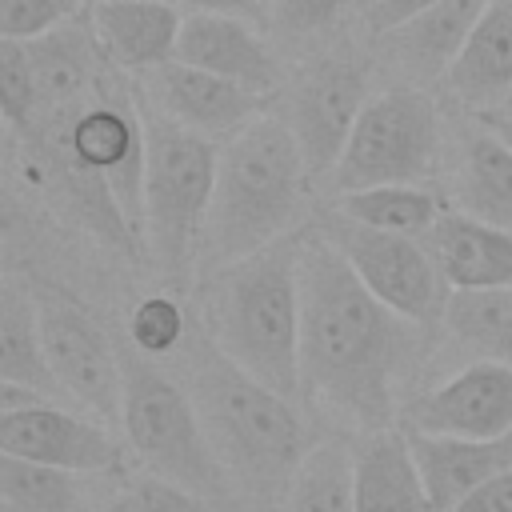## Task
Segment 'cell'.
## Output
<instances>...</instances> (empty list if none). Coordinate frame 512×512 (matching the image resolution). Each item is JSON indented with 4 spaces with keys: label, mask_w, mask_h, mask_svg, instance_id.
<instances>
[{
    "label": "cell",
    "mask_w": 512,
    "mask_h": 512,
    "mask_svg": "<svg viewBox=\"0 0 512 512\" xmlns=\"http://www.w3.org/2000/svg\"><path fill=\"white\" fill-rule=\"evenodd\" d=\"M424 324L388 308L320 232H300V400L356 436L400 424Z\"/></svg>",
    "instance_id": "6da1fadb"
},
{
    "label": "cell",
    "mask_w": 512,
    "mask_h": 512,
    "mask_svg": "<svg viewBox=\"0 0 512 512\" xmlns=\"http://www.w3.org/2000/svg\"><path fill=\"white\" fill-rule=\"evenodd\" d=\"M172 360L244 512H284L288 488L316 444L300 400L232 364L204 324H192Z\"/></svg>",
    "instance_id": "7a4b0ae2"
},
{
    "label": "cell",
    "mask_w": 512,
    "mask_h": 512,
    "mask_svg": "<svg viewBox=\"0 0 512 512\" xmlns=\"http://www.w3.org/2000/svg\"><path fill=\"white\" fill-rule=\"evenodd\" d=\"M312 172L288 124L268 108L220 140L212 208L200 236L196 272H216L292 232Z\"/></svg>",
    "instance_id": "3957f363"
},
{
    "label": "cell",
    "mask_w": 512,
    "mask_h": 512,
    "mask_svg": "<svg viewBox=\"0 0 512 512\" xmlns=\"http://www.w3.org/2000/svg\"><path fill=\"white\" fill-rule=\"evenodd\" d=\"M200 324L232 364L300 400V232L208 272Z\"/></svg>",
    "instance_id": "277c9868"
},
{
    "label": "cell",
    "mask_w": 512,
    "mask_h": 512,
    "mask_svg": "<svg viewBox=\"0 0 512 512\" xmlns=\"http://www.w3.org/2000/svg\"><path fill=\"white\" fill-rule=\"evenodd\" d=\"M120 360H124L120 428L140 472L180 484L204 496L208 504H216L220 512H244L180 376L136 348L132 352L124 348Z\"/></svg>",
    "instance_id": "5b68a950"
},
{
    "label": "cell",
    "mask_w": 512,
    "mask_h": 512,
    "mask_svg": "<svg viewBox=\"0 0 512 512\" xmlns=\"http://www.w3.org/2000/svg\"><path fill=\"white\" fill-rule=\"evenodd\" d=\"M144 112V240L160 272L188 280L196 272L204 220L216 188L220 144L176 124L148 100Z\"/></svg>",
    "instance_id": "8992f818"
},
{
    "label": "cell",
    "mask_w": 512,
    "mask_h": 512,
    "mask_svg": "<svg viewBox=\"0 0 512 512\" xmlns=\"http://www.w3.org/2000/svg\"><path fill=\"white\" fill-rule=\"evenodd\" d=\"M444 156V120L420 84H392L368 96L332 172L336 192L368 184H424Z\"/></svg>",
    "instance_id": "52a82bcc"
},
{
    "label": "cell",
    "mask_w": 512,
    "mask_h": 512,
    "mask_svg": "<svg viewBox=\"0 0 512 512\" xmlns=\"http://www.w3.org/2000/svg\"><path fill=\"white\" fill-rule=\"evenodd\" d=\"M356 268V276L400 316L436 328L444 320L452 284L432 252L428 240L420 236H400L384 228H368L360 220H348L344 212H324L316 224Z\"/></svg>",
    "instance_id": "ba28073f"
},
{
    "label": "cell",
    "mask_w": 512,
    "mask_h": 512,
    "mask_svg": "<svg viewBox=\"0 0 512 512\" xmlns=\"http://www.w3.org/2000/svg\"><path fill=\"white\" fill-rule=\"evenodd\" d=\"M368 96V68L348 56H320L284 80L272 100V112L296 136L312 180L336 172Z\"/></svg>",
    "instance_id": "9c48e42d"
},
{
    "label": "cell",
    "mask_w": 512,
    "mask_h": 512,
    "mask_svg": "<svg viewBox=\"0 0 512 512\" xmlns=\"http://www.w3.org/2000/svg\"><path fill=\"white\" fill-rule=\"evenodd\" d=\"M40 304V332L48 364L72 404L100 416L104 424H120L124 412V360L92 320V312L60 292L56 284H32Z\"/></svg>",
    "instance_id": "30bf717a"
},
{
    "label": "cell",
    "mask_w": 512,
    "mask_h": 512,
    "mask_svg": "<svg viewBox=\"0 0 512 512\" xmlns=\"http://www.w3.org/2000/svg\"><path fill=\"white\" fill-rule=\"evenodd\" d=\"M0 452L80 472L124 468L120 444L100 416H80L24 384H0Z\"/></svg>",
    "instance_id": "8fae6325"
},
{
    "label": "cell",
    "mask_w": 512,
    "mask_h": 512,
    "mask_svg": "<svg viewBox=\"0 0 512 512\" xmlns=\"http://www.w3.org/2000/svg\"><path fill=\"white\" fill-rule=\"evenodd\" d=\"M60 116H64V140L56 144V152L100 172L104 184L112 188L128 228L136 236H144V152H148V140H144L140 104H132L116 92H104V84H100L96 96H88L84 104L60 112Z\"/></svg>",
    "instance_id": "7c38bea8"
},
{
    "label": "cell",
    "mask_w": 512,
    "mask_h": 512,
    "mask_svg": "<svg viewBox=\"0 0 512 512\" xmlns=\"http://www.w3.org/2000/svg\"><path fill=\"white\" fill-rule=\"evenodd\" d=\"M400 428L472 440L512 432V364L472 356L456 372L404 396Z\"/></svg>",
    "instance_id": "4fadbf2b"
},
{
    "label": "cell",
    "mask_w": 512,
    "mask_h": 512,
    "mask_svg": "<svg viewBox=\"0 0 512 512\" xmlns=\"http://www.w3.org/2000/svg\"><path fill=\"white\" fill-rule=\"evenodd\" d=\"M140 92L152 108L172 116L176 124L208 136V140H228L236 128L256 120L260 112L272 108V92H256L248 84H236L220 72L184 64V60H164L160 68L140 76Z\"/></svg>",
    "instance_id": "5bb4252c"
},
{
    "label": "cell",
    "mask_w": 512,
    "mask_h": 512,
    "mask_svg": "<svg viewBox=\"0 0 512 512\" xmlns=\"http://www.w3.org/2000/svg\"><path fill=\"white\" fill-rule=\"evenodd\" d=\"M176 60L220 72L236 84H248L256 92H280L284 88V64L264 40V32L248 16L228 12H184Z\"/></svg>",
    "instance_id": "9a60e30c"
},
{
    "label": "cell",
    "mask_w": 512,
    "mask_h": 512,
    "mask_svg": "<svg viewBox=\"0 0 512 512\" xmlns=\"http://www.w3.org/2000/svg\"><path fill=\"white\" fill-rule=\"evenodd\" d=\"M124 468L80 472L20 456L0 460V512H120Z\"/></svg>",
    "instance_id": "2e32d148"
},
{
    "label": "cell",
    "mask_w": 512,
    "mask_h": 512,
    "mask_svg": "<svg viewBox=\"0 0 512 512\" xmlns=\"http://www.w3.org/2000/svg\"><path fill=\"white\" fill-rule=\"evenodd\" d=\"M484 8L488 0H436L400 24L376 28L380 52L408 84H440Z\"/></svg>",
    "instance_id": "e0dca14e"
},
{
    "label": "cell",
    "mask_w": 512,
    "mask_h": 512,
    "mask_svg": "<svg viewBox=\"0 0 512 512\" xmlns=\"http://www.w3.org/2000/svg\"><path fill=\"white\" fill-rule=\"evenodd\" d=\"M440 88L476 116L500 112L512 96V0H488Z\"/></svg>",
    "instance_id": "ac0fdd59"
},
{
    "label": "cell",
    "mask_w": 512,
    "mask_h": 512,
    "mask_svg": "<svg viewBox=\"0 0 512 512\" xmlns=\"http://www.w3.org/2000/svg\"><path fill=\"white\" fill-rule=\"evenodd\" d=\"M88 20L104 56L116 68L144 76L176 56L184 8L176 0H92Z\"/></svg>",
    "instance_id": "d6986e66"
},
{
    "label": "cell",
    "mask_w": 512,
    "mask_h": 512,
    "mask_svg": "<svg viewBox=\"0 0 512 512\" xmlns=\"http://www.w3.org/2000/svg\"><path fill=\"white\" fill-rule=\"evenodd\" d=\"M404 440L436 512H448L484 480L512 472V432L472 440V436H436V432L404 428Z\"/></svg>",
    "instance_id": "ffe728a7"
},
{
    "label": "cell",
    "mask_w": 512,
    "mask_h": 512,
    "mask_svg": "<svg viewBox=\"0 0 512 512\" xmlns=\"http://www.w3.org/2000/svg\"><path fill=\"white\" fill-rule=\"evenodd\" d=\"M28 44V56H32V68H36V88H40V120H52L76 104H84L96 88H100V68L112 64L92 32V20H88V8L52 28L48 36H36V40H24Z\"/></svg>",
    "instance_id": "44dd1931"
},
{
    "label": "cell",
    "mask_w": 512,
    "mask_h": 512,
    "mask_svg": "<svg viewBox=\"0 0 512 512\" xmlns=\"http://www.w3.org/2000/svg\"><path fill=\"white\" fill-rule=\"evenodd\" d=\"M452 204L456 212L512 232V148L488 120L460 132L452 148Z\"/></svg>",
    "instance_id": "7402d4cb"
},
{
    "label": "cell",
    "mask_w": 512,
    "mask_h": 512,
    "mask_svg": "<svg viewBox=\"0 0 512 512\" xmlns=\"http://www.w3.org/2000/svg\"><path fill=\"white\" fill-rule=\"evenodd\" d=\"M356 512H436L400 424L356 440Z\"/></svg>",
    "instance_id": "603a6c76"
},
{
    "label": "cell",
    "mask_w": 512,
    "mask_h": 512,
    "mask_svg": "<svg viewBox=\"0 0 512 512\" xmlns=\"http://www.w3.org/2000/svg\"><path fill=\"white\" fill-rule=\"evenodd\" d=\"M428 244L452 288H512V232L448 208Z\"/></svg>",
    "instance_id": "cb8c5ba5"
},
{
    "label": "cell",
    "mask_w": 512,
    "mask_h": 512,
    "mask_svg": "<svg viewBox=\"0 0 512 512\" xmlns=\"http://www.w3.org/2000/svg\"><path fill=\"white\" fill-rule=\"evenodd\" d=\"M0 384H24L52 400H68L44 352L36 288L32 280L24 284L16 276H8L0 288Z\"/></svg>",
    "instance_id": "d4e9b609"
},
{
    "label": "cell",
    "mask_w": 512,
    "mask_h": 512,
    "mask_svg": "<svg viewBox=\"0 0 512 512\" xmlns=\"http://www.w3.org/2000/svg\"><path fill=\"white\" fill-rule=\"evenodd\" d=\"M440 328L464 352L512 364V288H452Z\"/></svg>",
    "instance_id": "484cf974"
},
{
    "label": "cell",
    "mask_w": 512,
    "mask_h": 512,
    "mask_svg": "<svg viewBox=\"0 0 512 512\" xmlns=\"http://www.w3.org/2000/svg\"><path fill=\"white\" fill-rule=\"evenodd\" d=\"M336 212H344L348 220H360L368 228L428 240L448 208L428 184H368V188L340 192Z\"/></svg>",
    "instance_id": "4316f807"
},
{
    "label": "cell",
    "mask_w": 512,
    "mask_h": 512,
    "mask_svg": "<svg viewBox=\"0 0 512 512\" xmlns=\"http://www.w3.org/2000/svg\"><path fill=\"white\" fill-rule=\"evenodd\" d=\"M284 512H356V444L320 436L288 488Z\"/></svg>",
    "instance_id": "83f0119b"
},
{
    "label": "cell",
    "mask_w": 512,
    "mask_h": 512,
    "mask_svg": "<svg viewBox=\"0 0 512 512\" xmlns=\"http://www.w3.org/2000/svg\"><path fill=\"white\" fill-rule=\"evenodd\" d=\"M188 332H192V320H188L184 304L168 292L140 296L128 312V344L152 360H168L184 344Z\"/></svg>",
    "instance_id": "f1b7e54d"
},
{
    "label": "cell",
    "mask_w": 512,
    "mask_h": 512,
    "mask_svg": "<svg viewBox=\"0 0 512 512\" xmlns=\"http://www.w3.org/2000/svg\"><path fill=\"white\" fill-rule=\"evenodd\" d=\"M0 116L12 132L28 136L40 128V88L24 40L0 36Z\"/></svg>",
    "instance_id": "f546056e"
},
{
    "label": "cell",
    "mask_w": 512,
    "mask_h": 512,
    "mask_svg": "<svg viewBox=\"0 0 512 512\" xmlns=\"http://www.w3.org/2000/svg\"><path fill=\"white\" fill-rule=\"evenodd\" d=\"M352 0H264V16L284 40H312L340 24Z\"/></svg>",
    "instance_id": "4dcf8cb0"
},
{
    "label": "cell",
    "mask_w": 512,
    "mask_h": 512,
    "mask_svg": "<svg viewBox=\"0 0 512 512\" xmlns=\"http://www.w3.org/2000/svg\"><path fill=\"white\" fill-rule=\"evenodd\" d=\"M80 12H84V0H0V36L36 40L76 20Z\"/></svg>",
    "instance_id": "1f68e13d"
},
{
    "label": "cell",
    "mask_w": 512,
    "mask_h": 512,
    "mask_svg": "<svg viewBox=\"0 0 512 512\" xmlns=\"http://www.w3.org/2000/svg\"><path fill=\"white\" fill-rule=\"evenodd\" d=\"M120 512H220V508L208 504L204 496L180 488V484L152 476V472H132L124 480Z\"/></svg>",
    "instance_id": "d6a6232c"
},
{
    "label": "cell",
    "mask_w": 512,
    "mask_h": 512,
    "mask_svg": "<svg viewBox=\"0 0 512 512\" xmlns=\"http://www.w3.org/2000/svg\"><path fill=\"white\" fill-rule=\"evenodd\" d=\"M448 512H512V472H500V476L484 480L480 488H472Z\"/></svg>",
    "instance_id": "836d02e7"
},
{
    "label": "cell",
    "mask_w": 512,
    "mask_h": 512,
    "mask_svg": "<svg viewBox=\"0 0 512 512\" xmlns=\"http://www.w3.org/2000/svg\"><path fill=\"white\" fill-rule=\"evenodd\" d=\"M184 12H228V16H264V0H176Z\"/></svg>",
    "instance_id": "e575fe53"
},
{
    "label": "cell",
    "mask_w": 512,
    "mask_h": 512,
    "mask_svg": "<svg viewBox=\"0 0 512 512\" xmlns=\"http://www.w3.org/2000/svg\"><path fill=\"white\" fill-rule=\"evenodd\" d=\"M428 4H436V0H376V4H372V28L400 24V20H408L412 12L428 8Z\"/></svg>",
    "instance_id": "d590c367"
},
{
    "label": "cell",
    "mask_w": 512,
    "mask_h": 512,
    "mask_svg": "<svg viewBox=\"0 0 512 512\" xmlns=\"http://www.w3.org/2000/svg\"><path fill=\"white\" fill-rule=\"evenodd\" d=\"M484 120H488V124L496 128V136H500V140L512 148V116H508V112H488Z\"/></svg>",
    "instance_id": "8d00e7d4"
},
{
    "label": "cell",
    "mask_w": 512,
    "mask_h": 512,
    "mask_svg": "<svg viewBox=\"0 0 512 512\" xmlns=\"http://www.w3.org/2000/svg\"><path fill=\"white\" fill-rule=\"evenodd\" d=\"M500 112H508V116H512V96H508V104H504V108H500Z\"/></svg>",
    "instance_id": "74e56055"
}]
</instances>
